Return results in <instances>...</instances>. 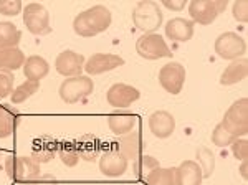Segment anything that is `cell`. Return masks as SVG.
Instances as JSON below:
<instances>
[{"label": "cell", "instance_id": "obj_32", "mask_svg": "<svg viewBox=\"0 0 248 185\" xmlns=\"http://www.w3.org/2000/svg\"><path fill=\"white\" fill-rule=\"evenodd\" d=\"M23 10L20 0H0V14L5 17H15Z\"/></svg>", "mask_w": 248, "mask_h": 185}, {"label": "cell", "instance_id": "obj_23", "mask_svg": "<svg viewBox=\"0 0 248 185\" xmlns=\"http://www.w3.org/2000/svg\"><path fill=\"white\" fill-rule=\"evenodd\" d=\"M25 55L20 48H3L0 50V70H7L14 73L15 70L23 66L25 63Z\"/></svg>", "mask_w": 248, "mask_h": 185}, {"label": "cell", "instance_id": "obj_13", "mask_svg": "<svg viewBox=\"0 0 248 185\" xmlns=\"http://www.w3.org/2000/svg\"><path fill=\"white\" fill-rule=\"evenodd\" d=\"M124 60L119 55H113V53H96L91 58L86 60L85 68L83 70L86 71L90 76H96V75H103L106 71H113L116 68L123 66Z\"/></svg>", "mask_w": 248, "mask_h": 185}, {"label": "cell", "instance_id": "obj_19", "mask_svg": "<svg viewBox=\"0 0 248 185\" xmlns=\"http://www.w3.org/2000/svg\"><path fill=\"white\" fill-rule=\"evenodd\" d=\"M248 75V62L247 58L233 60L230 62V65L223 70V73L220 75V84L222 86H232V84H238L247 78Z\"/></svg>", "mask_w": 248, "mask_h": 185}, {"label": "cell", "instance_id": "obj_8", "mask_svg": "<svg viewBox=\"0 0 248 185\" xmlns=\"http://www.w3.org/2000/svg\"><path fill=\"white\" fill-rule=\"evenodd\" d=\"M23 25L27 27V30L31 35L37 37H43L51 31L50 27V14L42 3L31 2L23 9Z\"/></svg>", "mask_w": 248, "mask_h": 185}, {"label": "cell", "instance_id": "obj_28", "mask_svg": "<svg viewBox=\"0 0 248 185\" xmlns=\"http://www.w3.org/2000/svg\"><path fill=\"white\" fill-rule=\"evenodd\" d=\"M157 167H161V164L153 155H139L133 164V170L138 179H144L149 172H153Z\"/></svg>", "mask_w": 248, "mask_h": 185}, {"label": "cell", "instance_id": "obj_33", "mask_svg": "<svg viewBox=\"0 0 248 185\" xmlns=\"http://www.w3.org/2000/svg\"><path fill=\"white\" fill-rule=\"evenodd\" d=\"M232 146V154L237 160H247L248 159V140L245 138H238L235 139L233 142L230 144Z\"/></svg>", "mask_w": 248, "mask_h": 185}, {"label": "cell", "instance_id": "obj_27", "mask_svg": "<svg viewBox=\"0 0 248 185\" xmlns=\"http://www.w3.org/2000/svg\"><path fill=\"white\" fill-rule=\"evenodd\" d=\"M195 155H197V160H199L197 164L202 170L203 179H209V177H212V174H214V170H215L214 152H212L209 147H199L197 152H195Z\"/></svg>", "mask_w": 248, "mask_h": 185}, {"label": "cell", "instance_id": "obj_37", "mask_svg": "<svg viewBox=\"0 0 248 185\" xmlns=\"http://www.w3.org/2000/svg\"><path fill=\"white\" fill-rule=\"evenodd\" d=\"M162 5L172 12H181L186 9V0H162Z\"/></svg>", "mask_w": 248, "mask_h": 185}, {"label": "cell", "instance_id": "obj_12", "mask_svg": "<svg viewBox=\"0 0 248 185\" xmlns=\"http://www.w3.org/2000/svg\"><path fill=\"white\" fill-rule=\"evenodd\" d=\"M141 98V92H139L138 88L131 86V84L126 83H116L108 90L106 92V101L109 106L113 108H129L131 104L136 103Z\"/></svg>", "mask_w": 248, "mask_h": 185}, {"label": "cell", "instance_id": "obj_18", "mask_svg": "<svg viewBox=\"0 0 248 185\" xmlns=\"http://www.w3.org/2000/svg\"><path fill=\"white\" fill-rule=\"evenodd\" d=\"M203 175L195 160H184L175 167V185H202Z\"/></svg>", "mask_w": 248, "mask_h": 185}, {"label": "cell", "instance_id": "obj_3", "mask_svg": "<svg viewBox=\"0 0 248 185\" xmlns=\"http://www.w3.org/2000/svg\"><path fill=\"white\" fill-rule=\"evenodd\" d=\"M5 170L12 180L20 184H31L42 175L40 164L27 155H9L5 160Z\"/></svg>", "mask_w": 248, "mask_h": 185}, {"label": "cell", "instance_id": "obj_35", "mask_svg": "<svg viewBox=\"0 0 248 185\" xmlns=\"http://www.w3.org/2000/svg\"><path fill=\"white\" fill-rule=\"evenodd\" d=\"M232 14H233V18L237 20V22L247 23L248 22V2L247 0L235 2L233 7H232Z\"/></svg>", "mask_w": 248, "mask_h": 185}, {"label": "cell", "instance_id": "obj_20", "mask_svg": "<svg viewBox=\"0 0 248 185\" xmlns=\"http://www.w3.org/2000/svg\"><path fill=\"white\" fill-rule=\"evenodd\" d=\"M22 70H23V75H25L27 79L40 83V79H43L48 73H50V65H48V62L43 58V56L31 55L25 60Z\"/></svg>", "mask_w": 248, "mask_h": 185}, {"label": "cell", "instance_id": "obj_5", "mask_svg": "<svg viewBox=\"0 0 248 185\" xmlns=\"http://www.w3.org/2000/svg\"><path fill=\"white\" fill-rule=\"evenodd\" d=\"M94 91V83L90 76H73V78H66L65 81L60 84L58 94L62 98L63 103L66 104H75L79 103L81 99L88 98L90 94H93Z\"/></svg>", "mask_w": 248, "mask_h": 185}, {"label": "cell", "instance_id": "obj_1", "mask_svg": "<svg viewBox=\"0 0 248 185\" xmlns=\"http://www.w3.org/2000/svg\"><path fill=\"white\" fill-rule=\"evenodd\" d=\"M113 15L106 5H93L79 14L73 20V30L78 37L91 38L106 31L111 27Z\"/></svg>", "mask_w": 248, "mask_h": 185}, {"label": "cell", "instance_id": "obj_30", "mask_svg": "<svg viewBox=\"0 0 248 185\" xmlns=\"http://www.w3.org/2000/svg\"><path fill=\"white\" fill-rule=\"evenodd\" d=\"M235 140L233 136L230 134L225 127L222 126V123L215 126V129L212 131V144L217 147H229L232 142Z\"/></svg>", "mask_w": 248, "mask_h": 185}, {"label": "cell", "instance_id": "obj_25", "mask_svg": "<svg viewBox=\"0 0 248 185\" xmlns=\"http://www.w3.org/2000/svg\"><path fill=\"white\" fill-rule=\"evenodd\" d=\"M147 185H175V167H157L144 177Z\"/></svg>", "mask_w": 248, "mask_h": 185}, {"label": "cell", "instance_id": "obj_16", "mask_svg": "<svg viewBox=\"0 0 248 185\" xmlns=\"http://www.w3.org/2000/svg\"><path fill=\"white\" fill-rule=\"evenodd\" d=\"M142 136L139 131H131L124 136H119V142H118V149L116 151L123 155L126 160H134L142 155Z\"/></svg>", "mask_w": 248, "mask_h": 185}, {"label": "cell", "instance_id": "obj_14", "mask_svg": "<svg viewBox=\"0 0 248 185\" xmlns=\"http://www.w3.org/2000/svg\"><path fill=\"white\" fill-rule=\"evenodd\" d=\"M194 27H195V23L192 22V20L175 17V18H170L169 22L166 23L164 31H166V37L172 40V42L186 43L194 37Z\"/></svg>", "mask_w": 248, "mask_h": 185}, {"label": "cell", "instance_id": "obj_22", "mask_svg": "<svg viewBox=\"0 0 248 185\" xmlns=\"http://www.w3.org/2000/svg\"><path fill=\"white\" fill-rule=\"evenodd\" d=\"M138 116L136 114H111L108 116V126L113 134L124 136L127 132L134 131V126L138 124Z\"/></svg>", "mask_w": 248, "mask_h": 185}, {"label": "cell", "instance_id": "obj_10", "mask_svg": "<svg viewBox=\"0 0 248 185\" xmlns=\"http://www.w3.org/2000/svg\"><path fill=\"white\" fill-rule=\"evenodd\" d=\"M186 68L177 62L166 63L159 70V83L169 94L175 96L182 91L184 83H186Z\"/></svg>", "mask_w": 248, "mask_h": 185}, {"label": "cell", "instance_id": "obj_36", "mask_svg": "<svg viewBox=\"0 0 248 185\" xmlns=\"http://www.w3.org/2000/svg\"><path fill=\"white\" fill-rule=\"evenodd\" d=\"M55 157V149H46V147H42L40 151L35 149L33 154H31V159H35L38 164H45V162H50L51 159Z\"/></svg>", "mask_w": 248, "mask_h": 185}, {"label": "cell", "instance_id": "obj_21", "mask_svg": "<svg viewBox=\"0 0 248 185\" xmlns=\"http://www.w3.org/2000/svg\"><path fill=\"white\" fill-rule=\"evenodd\" d=\"M18 111L9 104H0V139L10 138L18 126Z\"/></svg>", "mask_w": 248, "mask_h": 185}, {"label": "cell", "instance_id": "obj_15", "mask_svg": "<svg viewBox=\"0 0 248 185\" xmlns=\"http://www.w3.org/2000/svg\"><path fill=\"white\" fill-rule=\"evenodd\" d=\"M149 129L159 139H167L175 131V118L169 111H155L149 116Z\"/></svg>", "mask_w": 248, "mask_h": 185}, {"label": "cell", "instance_id": "obj_7", "mask_svg": "<svg viewBox=\"0 0 248 185\" xmlns=\"http://www.w3.org/2000/svg\"><path fill=\"white\" fill-rule=\"evenodd\" d=\"M136 51L144 60H161L172 58V51L167 46L166 40L159 33H144L136 40Z\"/></svg>", "mask_w": 248, "mask_h": 185}, {"label": "cell", "instance_id": "obj_38", "mask_svg": "<svg viewBox=\"0 0 248 185\" xmlns=\"http://www.w3.org/2000/svg\"><path fill=\"white\" fill-rule=\"evenodd\" d=\"M30 185H58L57 179H53L51 175H40L35 182H31Z\"/></svg>", "mask_w": 248, "mask_h": 185}, {"label": "cell", "instance_id": "obj_34", "mask_svg": "<svg viewBox=\"0 0 248 185\" xmlns=\"http://www.w3.org/2000/svg\"><path fill=\"white\" fill-rule=\"evenodd\" d=\"M58 155H60V160H62L66 167H75L79 162V155H78L77 149H70V147L62 149V151L58 152Z\"/></svg>", "mask_w": 248, "mask_h": 185}, {"label": "cell", "instance_id": "obj_26", "mask_svg": "<svg viewBox=\"0 0 248 185\" xmlns=\"http://www.w3.org/2000/svg\"><path fill=\"white\" fill-rule=\"evenodd\" d=\"M38 90H40V83L38 81H30V79H27V81L18 84V86L12 91V94H10L12 104L25 103L27 99L31 98V96H33Z\"/></svg>", "mask_w": 248, "mask_h": 185}, {"label": "cell", "instance_id": "obj_6", "mask_svg": "<svg viewBox=\"0 0 248 185\" xmlns=\"http://www.w3.org/2000/svg\"><path fill=\"white\" fill-rule=\"evenodd\" d=\"M227 0H190L189 15L194 23L199 25H210L220 14L227 10Z\"/></svg>", "mask_w": 248, "mask_h": 185}, {"label": "cell", "instance_id": "obj_39", "mask_svg": "<svg viewBox=\"0 0 248 185\" xmlns=\"http://www.w3.org/2000/svg\"><path fill=\"white\" fill-rule=\"evenodd\" d=\"M240 175H242L243 180L248 179V174H247V160H243V162L240 164Z\"/></svg>", "mask_w": 248, "mask_h": 185}, {"label": "cell", "instance_id": "obj_17", "mask_svg": "<svg viewBox=\"0 0 248 185\" xmlns=\"http://www.w3.org/2000/svg\"><path fill=\"white\" fill-rule=\"evenodd\" d=\"M99 170L106 177H121L127 170V160L118 151H106L99 157Z\"/></svg>", "mask_w": 248, "mask_h": 185}, {"label": "cell", "instance_id": "obj_4", "mask_svg": "<svg viewBox=\"0 0 248 185\" xmlns=\"http://www.w3.org/2000/svg\"><path fill=\"white\" fill-rule=\"evenodd\" d=\"M222 126L235 139L248 134V99L240 98L227 109L222 119Z\"/></svg>", "mask_w": 248, "mask_h": 185}, {"label": "cell", "instance_id": "obj_31", "mask_svg": "<svg viewBox=\"0 0 248 185\" xmlns=\"http://www.w3.org/2000/svg\"><path fill=\"white\" fill-rule=\"evenodd\" d=\"M14 73L7 70H0V99L7 98L14 91Z\"/></svg>", "mask_w": 248, "mask_h": 185}, {"label": "cell", "instance_id": "obj_29", "mask_svg": "<svg viewBox=\"0 0 248 185\" xmlns=\"http://www.w3.org/2000/svg\"><path fill=\"white\" fill-rule=\"evenodd\" d=\"M78 155H79V159L86 160V162H93V160L98 157V144H96V140L91 138V136H86V138L83 139V142L79 144Z\"/></svg>", "mask_w": 248, "mask_h": 185}, {"label": "cell", "instance_id": "obj_9", "mask_svg": "<svg viewBox=\"0 0 248 185\" xmlns=\"http://www.w3.org/2000/svg\"><path fill=\"white\" fill-rule=\"evenodd\" d=\"M215 53H217L222 60H233L243 58L247 53V42L240 37L235 31H225V33L218 35L215 40Z\"/></svg>", "mask_w": 248, "mask_h": 185}, {"label": "cell", "instance_id": "obj_11", "mask_svg": "<svg viewBox=\"0 0 248 185\" xmlns=\"http://www.w3.org/2000/svg\"><path fill=\"white\" fill-rule=\"evenodd\" d=\"M85 63L86 60L81 53H77L73 50H65L55 60V70L65 78H73V76H81Z\"/></svg>", "mask_w": 248, "mask_h": 185}, {"label": "cell", "instance_id": "obj_24", "mask_svg": "<svg viewBox=\"0 0 248 185\" xmlns=\"http://www.w3.org/2000/svg\"><path fill=\"white\" fill-rule=\"evenodd\" d=\"M22 38V31L12 22H0V50L3 48H17Z\"/></svg>", "mask_w": 248, "mask_h": 185}, {"label": "cell", "instance_id": "obj_2", "mask_svg": "<svg viewBox=\"0 0 248 185\" xmlns=\"http://www.w3.org/2000/svg\"><path fill=\"white\" fill-rule=\"evenodd\" d=\"M164 22L162 10L157 2L153 0H141L133 9V23L142 33H155Z\"/></svg>", "mask_w": 248, "mask_h": 185}]
</instances>
